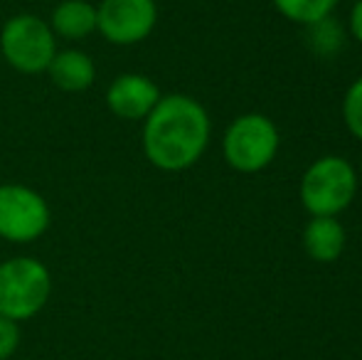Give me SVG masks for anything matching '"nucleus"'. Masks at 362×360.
<instances>
[{"mask_svg": "<svg viewBox=\"0 0 362 360\" xmlns=\"http://www.w3.org/2000/svg\"><path fill=\"white\" fill-rule=\"evenodd\" d=\"M350 33H353V37L362 42V0L353 5V13H350Z\"/></svg>", "mask_w": 362, "mask_h": 360, "instance_id": "obj_16", "label": "nucleus"}, {"mask_svg": "<svg viewBox=\"0 0 362 360\" xmlns=\"http://www.w3.org/2000/svg\"><path fill=\"white\" fill-rule=\"evenodd\" d=\"M20 323L0 316V360H10L20 348Z\"/></svg>", "mask_w": 362, "mask_h": 360, "instance_id": "obj_15", "label": "nucleus"}, {"mask_svg": "<svg viewBox=\"0 0 362 360\" xmlns=\"http://www.w3.org/2000/svg\"><path fill=\"white\" fill-rule=\"evenodd\" d=\"M52 212L35 187L3 182L0 185V240L30 245L47 232Z\"/></svg>", "mask_w": 362, "mask_h": 360, "instance_id": "obj_6", "label": "nucleus"}, {"mask_svg": "<svg viewBox=\"0 0 362 360\" xmlns=\"http://www.w3.org/2000/svg\"><path fill=\"white\" fill-rule=\"evenodd\" d=\"M52 84L62 91H86L96 79V64L81 50H62L47 67Z\"/></svg>", "mask_w": 362, "mask_h": 360, "instance_id": "obj_9", "label": "nucleus"}, {"mask_svg": "<svg viewBox=\"0 0 362 360\" xmlns=\"http://www.w3.org/2000/svg\"><path fill=\"white\" fill-rule=\"evenodd\" d=\"M358 190L355 168L340 156L318 158L300 180V202L313 217H335L353 202Z\"/></svg>", "mask_w": 362, "mask_h": 360, "instance_id": "obj_4", "label": "nucleus"}, {"mask_svg": "<svg viewBox=\"0 0 362 360\" xmlns=\"http://www.w3.org/2000/svg\"><path fill=\"white\" fill-rule=\"evenodd\" d=\"M49 28L57 37L81 40L96 30V5L89 0H62L52 10Z\"/></svg>", "mask_w": 362, "mask_h": 360, "instance_id": "obj_11", "label": "nucleus"}, {"mask_svg": "<svg viewBox=\"0 0 362 360\" xmlns=\"http://www.w3.org/2000/svg\"><path fill=\"white\" fill-rule=\"evenodd\" d=\"M52 277L35 257H13L0 265V316L13 321L35 318L49 301Z\"/></svg>", "mask_w": 362, "mask_h": 360, "instance_id": "obj_2", "label": "nucleus"}, {"mask_svg": "<svg viewBox=\"0 0 362 360\" xmlns=\"http://www.w3.org/2000/svg\"><path fill=\"white\" fill-rule=\"evenodd\" d=\"M343 119L350 134L362 141V77L355 79V82L350 84L348 94H345Z\"/></svg>", "mask_w": 362, "mask_h": 360, "instance_id": "obj_14", "label": "nucleus"}, {"mask_svg": "<svg viewBox=\"0 0 362 360\" xmlns=\"http://www.w3.org/2000/svg\"><path fill=\"white\" fill-rule=\"evenodd\" d=\"M3 59L20 74L47 72L49 62L57 54V35L49 23L33 13L13 15L0 33Z\"/></svg>", "mask_w": 362, "mask_h": 360, "instance_id": "obj_3", "label": "nucleus"}, {"mask_svg": "<svg viewBox=\"0 0 362 360\" xmlns=\"http://www.w3.org/2000/svg\"><path fill=\"white\" fill-rule=\"evenodd\" d=\"M158 5L156 0H101L96 5V30L111 45L144 42L156 30Z\"/></svg>", "mask_w": 362, "mask_h": 360, "instance_id": "obj_7", "label": "nucleus"}, {"mask_svg": "<svg viewBox=\"0 0 362 360\" xmlns=\"http://www.w3.org/2000/svg\"><path fill=\"white\" fill-rule=\"evenodd\" d=\"M308 28V45L313 52L318 54H335L340 47H343V28H340V23L333 18V15H328V18L318 20V23L313 25H305Z\"/></svg>", "mask_w": 362, "mask_h": 360, "instance_id": "obj_13", "label": "nucleus"}, {"mask_svg": "<svg viewBox=\"0 0 362 360\" xmlns=\"http://www.w3.org/2000/svg\"><path fill=\"white\" fill-rule=\"evenodd\" d=\"M224 161L239 173H259L279 151V131L264 114H244L229 124L222 141Z\"/></svg>", "mask_w": 362, "mask_h": 360, "instance_id": "obj_5", "label": "nucleus"}, {"mask_svg": "<svg viewBox=\"0 0 362 360\" xmlns=\"http://www.w3.org/2000/svg\"><path fill=\"white\" fill-rule=\"evenodd\" d=\"M338 3L340 0H274V5H276V10L284 18L300 25H313L318 20L333 15Z\"/></svg>", "mask_w": 362, "mask_h": 360, "instance_id": "obj_12", "label": "nucleus"}, {"mask_svg": "<svg viewBox=\"0 0 362 360\" xmlns=\"http://www.w3.org/2000/svg\"><path fill=\"white\" fill-rule=\"evenodd\" d=\"M345 227L335 217H313L303 230V247L310 260L328 265L335 262L345 250Z\"/></svg>", "mask_w": 362, "mask_h": 360, "instance_id": "obj_10", "label": "nucleus"}, {"mask_svg": "<svg viewBox=\"0 0 362 360\" xmlns=\"http://www.w3.org/2000/svg\"><path fill=\"white\" fill-rule=\"evenodd\" d=\"M210 116L187 94L160 96L144 119V153L156 168L177 173L202 158L210 144Z\"/></svg>", "mask_w": 362, "mask_h": 360, "instance_id": "obj_1", "label": "nucleus"}, {"mask_svg": "<svg viewBox=\"0 0 362 360\" xmlns=\"http://www.w3.org/2000/svg\"><path fill=\"white\" fill-rule=\"evenodd\" d=\"M160 101V89L146 74H119L106 91V104L111 114L126 121H141Z\"/></svg>", "mask_w": 362, "mask_h": 360, "instance_id": "obj_8", "label": "nucleus"}]
</instances>
